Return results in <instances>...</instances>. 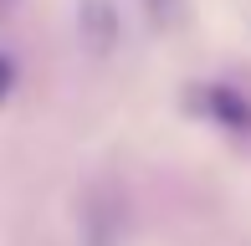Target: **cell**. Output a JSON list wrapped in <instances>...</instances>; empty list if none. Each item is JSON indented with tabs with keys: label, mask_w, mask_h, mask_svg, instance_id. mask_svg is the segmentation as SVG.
<instances>
[{
	"label": "cell",
	"mask_w": 251,
	"mask_h": 246,
	"mask_svg": "<svg viewBox=\"0 0 251 246\" xmlns=\"http://www.w3.org/2000/svg\"><path fill=\"white\" fill-rule=\"evenodd\" d=\"M10 5H16V0H0V10H10Z\"/></svg>",
	"instance_id": "obj_3"
},
{
	"label": "cell",
	"mask_w": 251,
	"mask_h": 246,
	"mask_svg": "<svg viewBox=\"0 0 251 246\" xmlns=\"http://www.w3.org/2000/svg\"><path fill=\"white\" fill-rule=\"evenodd\" d=\"M10 87H16V67H10V57H0V103L10 98Z\"/></svg>",
	"instance_id": "obj_1"
},
{
	"label": "cell",
	"mask_w": 251,
	"mask_h": 246,
	"mask_svg": "<svg viewBox=\"0 0 251 246\" xmlns=\"http://www.w3.org/2000/svg\"><path fill=\"white\" fill-rule=\"evenodd\" d=\"M144 5H149L154 16H175V0H144Z\"/></svg>",
	"instance_id": "obj_2"
}]
</instances>
